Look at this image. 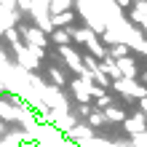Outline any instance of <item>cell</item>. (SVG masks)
<instances>
[{"instance_id":"277c9868","label":"cell","mask_w":147,"mask_h":147,"mask_svg":"<svg viewBox=\"0 0 147 147\" xmlns=\"http://www.w3.org/2000/svg\"><path fill=\"white\" fill-rule=\"evenodd\" d=\"M134 147H147V131L144 134H139V136H134V142H131Z\"/></svg>"},{"instance_id":"8992f818","label":"cell","mask_w":147,"mask_h":147,"mask_svg":"<svg viewBox=\"0 0 147 147\" xmlns=\"http://www.w3.org/2000/svg\"><path fill=\"white\" fill-rule=\"evenodd\" d=\"M142 24H144V32H147V22H142Z\"/></svg>"},{"instance_id":"6da1fadb","label":"cell","mask_w":147,"mask_h":147,"mask_svg":"<svg viewBox=\"0 0 147 147\" xmlns=\"http://www.w3.org/2000/svg\"><path fill=\"white\" fill-rule=\"evenodd\" d=\"M123 128H126L131 136L144 134V131H147V118H144V112L139 110V112H134L131 118H126V120H123Z\"/></svg>"},{"instance_id":"7a4b0ae2","label":"cell","mask_w":147,"mask_h":147,"mask_svg":"<svg viewBox=\"0 0 147 147\" xmlns=\"http://www.w3.org/2000/svg\"><path fill=\"white\" fill-rule=\"evenodd\" d=\"M102 112H105V120H110V123H123L126 120V112L120 107H105Z\"/></svg>"},{"instance_id":"5b68a950","label":"cell","mask_w":147,"mask_h":147,"mask_svg":"<svg viewBox=\"0 0 147 147\" xmlns=\"http://www.w3.org/2000/svg\"><path fill=\"white\" fill-rule=\"evenodd\" d=\"M142 80H144V86H147V72H144V75H142Z\"/></svg>"},{"instance_id":"3957f363","label":"cell","mask_w":147,"mask_h":147,"mask_svg":"<svg viewBox=\"0 0 147 147\" xmlns=\"http://www.w3.org/2000/svg\"><path fill=\"white\" fill-rule=\"evenodd\" d=\"M105 123H107V120H105V112H102V110H96V112H91V115H88V126L91 128H102Z\"/></svg>"}]
</instances>
